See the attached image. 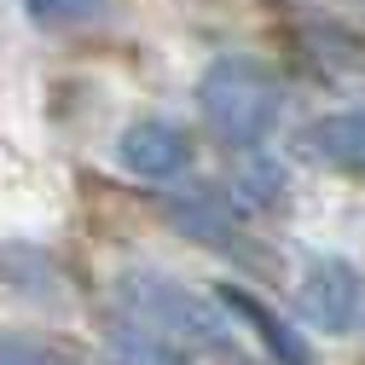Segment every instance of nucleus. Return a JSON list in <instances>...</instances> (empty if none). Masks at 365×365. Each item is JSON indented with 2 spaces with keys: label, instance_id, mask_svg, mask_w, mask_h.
<instances>
[{
  "label": "nucleus",
  "instance_id": "f257e3e1",
  "mask_svg": "<svg viewBox=\"0 0 365 365\" xmlns=\"http://www.w3.org/2000/svg\"><path fill=\"white\" fill-rule=\"evenodd\" d=\"M197 110H203V122H209V133L220 145L255 151V145H267V133L284 116V87L261 58L226 53L197 81Z\"/></svg>",
  "mask_w": 365,
  "mask_h": 365
},
{
  "label": "nucleus",
  "instance_id": "f03ea898",
  "mask_svg": "<svg viewBox=\"0 0 365 365\" xmlns=\"http://www.w3.org/2000/svg\"><path fill=\"white\" fill-rule=\"evenodd\" d=\"M116 296H122V313H133L140 325L163 331L168 342L203 348V354H220V359H238V342H232V331H226L220 307H209L197 290H186L180 279H168V272L133 267V272L116 279Z\"/></svg>",
  "mask_w": 365,
  "mask_h": 365
},
{
  "label": "nucleus",
  "instance_id": "7ed1b4c3",
  "mask_svg": "<svg viewBox=\"0 0 365 365\" xmlns=\"http://www.w3.org/2000/svg\"><path fill=\"white\" fill-rule=\"evenodd\" d=\"M296 319H307L325 336H359L365 331V272L342 255H319L296 284Z\"/></svg>",
  "mask_w": 365,
  "mask_h": 365
},
{
  "label": "nucleus",
  "instance_id": "20e7f679",
  "mask_svg": "<svg viewBox=\"0 0 365 365\" xmlns=\"http://www.w3.org/2000/svg\"><path fill=\"white\" fill-rule=\"evenodd\" d=\"M192 157H197L192 151V133L180 128V122H163V116L128 122L122 140H116V163L133 180H145V186H168V180L192 174Z\"/></svg>",
  "mask_w": 365,
  "mask_h": 365
},
{
  "label": "nucleus",
  "instance_id": "39448f33",
  "mask_svg": "<svg viewBox=\"0 0 365 365\" xmlns=\"http://www.w3.org/2000/svg\"><path fill=\"white\" fill-rule=\"evenodd\" d=\"M215 302H220V313H232L238 325H244V331H250L272 359H279V365H313L307 336L290 325L284 313H272L255 290H244V284H232V279H220V284H215Z\"/></svg>",
  "mask_w": 365,
  "mask_h": 365
},
{
  "label": "nucleus",
  "instance_id": "423d86ee",
  "mask_svg": "<svg viewBox=\"0 0 365 365\" xmlns=\"http://www.w3.org/2000/svg\"><path fill=\"white\" fill-rule=\"evenodd\" d=\"M168 226L174 232H186L192 244H209V250H232V255H250L244 232H238V215L226 209L215 192H192V197H168L163 203Z\"/></svg>",
  "mask_w": 365,
  "mask_h": 365
},
{
  "label": "nucleus",
  "instance_id": "0eeeda50",
  "mask_svg": "<svg viewBox=\"0 0 365 365\" xmlns=\"http://www.w3.org/2000/svg\"><path fill=\"white\" fill-rule=\"evenodd\" d=\"M307 151L325 157L331 168L365 174V110H331L307 128Z\"/></svg>",
  "mask_w": 365,
  "mask_h": 365
},
{
  "label": "nucleus",
  "instance_id": "6e6552de",
  "mask_svg": "<svg viewBox=\"0 0 365 365\" xmlns=\"http://www.w3.org/2000/svg\"><path fill=\"white\" fill-rule=\"evenodd\" d=\"M110 348H116V365H192V354L168 342L163 331L140 325V319H110Z\"/></svg>",
  "mask_w": 365,
  "mask_h": 365
},
{
  "label": "nucleus",
  "instance_id": "1a4fd4ad",
  "mask_svg": "<svg viewBox=\"0 0 365 365\" xmlns=\"http://www.w3.org/2000/svg\"><path fill=\"white\" fill-rule=\"evenodd\" d=\"M232 192H238L244 209H272V203H284V168L272 157H250L232 174Z\"/></svg>",
  "mask_w": 365,
  "mask_h": 365
},
{
  "label": "nucleus",
  "instance_id": "9d476101",
  "mask_svg": "<svg viewBox=\"0 0 365 365\" xmlns=\"http://www.w3.org/2000/svg\"><path fill=\"white\" fill-rule=\"evenodd\" d=\"M0 279H12L18 290H53V261L29 244H6L0 250Z\"/></svg>",
  "mask_w": 365,
  "mask_h": 365
},
{
  "label": "nucleus",
  "instance_id": "9b49d317",
  "mask_svg": "<svg viewBox=\"0 0 365 365\" xmlns=\"http://www.w3.org/2000/svg\"><path fill=\"white\" fill-rule=\"evenodd\" d=\"M24 12L35 29H76V24H93L105 0H24Z\"/></svg>",
  "mask_w": 365,
  "mask_h": 365
},
{
  "label": "nucleus",
  "instance_id": "f8f14e48",
  "mask_svg": "<svg viewBox=\"0 0 365 365\" xmlns=\"http://www.w3.org/2000/svg\"><path fill=\"white\" fill-rule=\"evenodd\" d=\"M0 365H18V359H12V354H6V348H0Z\"/></svg>",
  "mask_w": 365,
  "mask_h": 365
}]
</instances>
